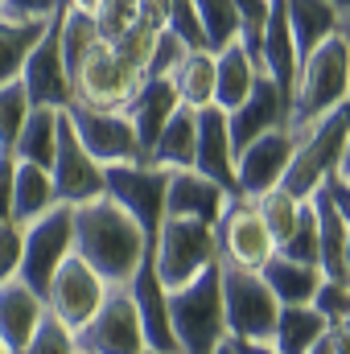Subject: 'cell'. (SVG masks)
Here are the masks:
<instances>
[{
  "instance_id": "29",
  "label": "cell",
  "mask_w": 350,
  "mask_h": 354,
  "mask_svg": "<svg viewBox=\"0 0 350 354\" xmlns=\"http://www.w3.org/2000/svg\"><path fill=\"white\" fill-rule=\"evenodd\" d=\"M322 338H326V317L313 305H280V317L272 330L276 354H309Z\"/></svg>"
},
{
  "instance_id": "26",
  "label": "cell",
  "mask_w": 350,
  "mask_h": 354,
  "mask_svg": "<svg viewBox=\"0 0 350 354\" xmlns=\"http://www.w3.org/2000/svg\"><path fill=\"white\" fill-rule=\"evenodd\" d=\"M54 206H58V194H54L50 169L12 161V223L17 227H29L33 218L50 214Z\"/></svg>"
},
{
  "instance_id": "51",
  "label": "cell",
  "mask_w": 350,
  "mask_h": 354,
  "mask_svg": "<svg viewBox=\"0 0 350 354\" xmlns=\"http://www.w3.org/2000/svg\"><path fill=\"white\" fill-rule=\"evenodd\" d=\"M338 37L350 46V8H342V17H338Z\"/></svg>"
},
{
  "instance_id": "21",
  "label": "cell",
  "mask_w": 350,
  "mask_h": 354,
  "mask_svg": "<svg viewBox=\"0 0 350 354\" xmlns=\"http://www.w3.org/2000/svg\"><path fill=\"white\" fill-rule=\"evenodd\" d=\"M42 317H46L42 292H33L21 280L0 284V342H4L8 354H21L29 346V338H33V330H37Z\"/></svg>"
},
{
  "instance_id": "52",
  "label": "cell",
  "mask_w": 350,
  "mask_h": 354,
  "mask_svg": "<svg viewBox=\"0 0 350 354\" xmlns=\"http://www.w3.org/2000/svg\"><path fill=\"white\" fill-rule=\"evenodd\" d=\"M309 354H338V351H334V342H330V334H326V338H322V342H317Z\"/></svg>"
},
{
  "instance_id": "50",
  "label": "cell",
  "mask_w": 350,
  "mask_h": 354,
  "mask_svg": "<svg viewBox=\"0 0 350 354\" xmlns=\"http://www.w3.org/2000/svg\"><path fill=\"white\" fill-rule=\"evenodd\" d=\"M338 177L350 181V132H347V145H342V157H338Z\"/></svg>"
},
{
  "instance_id": "4",
  "label": "cell",
  "mask_w": 350,
  "mask_h": 354,
  "mask_svg": "<svg viewBox=\"0 0 350 354\" xmlns=\"http://www.w3.org/2000/svg\"><path fill=\"white\" fill-rule=\"evenodd\" d=\"M169 326L177 338V354H214L231 334L223 317V292H219V264L202 272L194 284L169 292Z\"/></svg>"
},
{
  "instance_id": "18",
  "label": "cell",
  "mask_w": 350,
  "mask_h": 354,
  "mask_svg": "<svg viewBox=\"0 0 350 354\" xmlns=\"http://www.w3.org/2000/svg\"><path fill=\"white\" fill-rule=\"evenodd\" d=\"M235 194H227L223 185H214L210 177L194 174V169H174L165 185V218H190V223H206L214 227L227 210Z\"/></svg>"
},
{
  "instance_id": "32",
  "label": "cell",
  "mask_w": 350,
  "mask_h": 354,
  "mask_svg": "<svg viewBox=\"0 0 350 354\" xmlns=\"http://www.w3.org/2000/svg\"><path fill=\"white\" fill-rule=\"evenodd\" d=\"M169 83H174L181 107H190V111L214 107V54L210 50H190Z\"/></svg>"
},
{
  "instance_id": "27",
  "label": "cell",
  "mask_w": 350,
  "mask_h": 354,
  "mask_svg": "<svg viewBox=\"0 0 350 354\" xmlns=\"http://www.w3.org/2000/svg\"><path fill=\"white\" fill-rule=\"evenodd\" d=\"M260 280L268 284V292L280 301V305H313L317 288H322V268L309 264H293L284 256H272L268 264L260 268Z\"/></svg>"
},
{
  "instance_id": "38",
  "label": "cell",
  "mask_w": 350,
  "mask_h": 354,
  "mask_svg": "<svg viewBox=\"0 0 350 354\" xmlns=\"http://www.w3.org/2000/svg\"><path fill=\"white\" fill-rule=\"evenodd\" d=\"M21 354H79V342H75V330H71V326H62V322L46 309V317L37 322V330H33L29 346H25Z\"/></svg>"
},
{
  "instance_id": "19",
  "label": "cell",
  "mask_w": 350,
  "mask_h": 354,
  "mask_svg": "<svg viewBox=\"0 0 350 354\" xmlns=\"http://www.w3.org/2000/svg\"><path fill=\"white\" fill-rule=\"evenodd\" d=\"M194 174L210 177L214 185H223L227 194L239 198V189H235V149H231V132H227V111H219V107H202L198 111Z\"/></svg>"
},
{
  "instance_id": "43",
  "label": "cell",
  "mask_w": 350,
  "mask_h": 354,
  "mask_svg": "<svg viewBox=\"0 0 350 354\" xmlns=\"http://www.w3.org/2000/svg\"><path fill=\"white\" fill-rule=\"evenodd\" d=\"M71 0H0V17L12 21H54L58 8H66Z\"/></svg>"
},
{
  "instance_id": "49",
  "label": "cell",
  "mask_w": 350,
  "mask_h": 354,
  "mask_svg": "<svg viewBox=\"0 0 350 354\" xmlns=\"http://www.w3.org/2000/svg\"><path fill=\"white\" fill-rule=\"evenodd\" d=\"M239 354H276L272 342H239Z\"/></svg>"
},
{
  "instance_id": "47",
  "label": "cell",
  "mask_w": 350,
  "mask_h": 354,
  "mask_svg": "<svg viewBox=\"0 0 350 354\" xmlns=\"http://www.w3.org/2000/svg\"><path fill=\"white\" fill-rule=\"evenodd\" d=\"M0 223H12V157L0 153Z\"/></svg>"
},
{
  "instance_id": "53",
  "label": "cell",
  "mask_w": 350,
  "mask_h": 354,
  "mask_svg": "<svg viewBox=\"0 0 350 354\" xmlns=\"http://www.w3.org/2000/svg\"><path fill=\"white\" fill-rule=\"evenodd\" d=\"M338 280L350 288V239H347V256H342V276H338Z\"/></svg>"
},
{
  "instance_id": "25",
  "label": "cell",
  "mask_w": 350,
  "mask_h": 354,
  "mask_svg": "<svg viewBox=\"0 0 350 354\" xmlns=\"http://www.w3.org/2000/svg\"><path fill=\"white\" fill-rule=\"evenodd\" d=\"M194 140H198V111L177 107L174 115L165 120V128L157 132L153 149H149V165L174 174V169H194Z\"/></svg>"
},
{
  "instance_id": "16",
  "label": "cell",
  "mask_w": 350,
  "mask_h": 354,
  "mask_svg": "<svg viewBox=\"0 0 350 354\" xmlns=\"http://www.w3.org/2000/svg\"><path fill=\"white\" fill-rule=\"evenodd\" d=\"M25 95H29V107H54V111H66L75 103V87H71V75L62 66V50H58V25L50 21V29L42 33V41L33 46L21 79H17Z\"/></svg>"
},
{
  "instance_id": "36",
  "label": "cell",
  "mask_w": 350,
  "mask_h": 354,
  "mask_svg": "<svg viewBox=\"0 0 350 354\" xmlns=\"http://www.w3.org/2000/svg\"><path fill=\"white\" fill-rule=\"evenodd\" d=\"M276 256H284V260H293V264L317 268V210H313V202L301 206V218H297L293 235L276 248Z\"/></svg>"
},
{
  "instance_id": "10",
  "label": "cell",
  "mask_w": 350,
  "mask_h": 354,
  "mask_svg": "<svg viewBox=\"0 0 350 354\" xmlns=\"http://www.w3.org/2000/svg\"><path fill=\"white\" fill-rule=\"evenodd\" d=\"M66 120L79 136V145L95 157V165H136L145 161V149L128 124L124 111H95V107H83V103H71L66 107Z\"/></svg>"
},
{
  "instance_id": "7",
  "label": "cell",
  "mask_w": 350,
  "mask_h": 354,
  "mask_svg": "<svg viewBox=\"0 0 350 354\" xmlns=\"http://www.w3.org/2000/svg\"><path fill=\"white\" fill-rule=\"evenodd\" d=\"M71 256H75V210L58 202L50 214L21 227V272H17V280L29 284L33 292H46L50 276Z\"/></svg>"
},
{
  "instance_id": "15",
  "label": "cell",
  "mask_w": 350,
  "mask_h": 354,
  "mask_svg": "<svg viewBox=\"0 0 350 354\" xmlns=\"http://www.w3.org/2000/svg\"><path fill=\"white\" fill-rule=\"evenodd\" d=\"M297 140L288 136V128H276L260 140H252L248 149L235 153V189L239 198H264L268 189H280V181L288 174Z\"/></svg>"
},
{
  "instance_id": "54",
  "label": "cell",
  "mask_w": 350,
  "mask_h": 354,
  "mask_svg": "<svg viewBox=\"0 0 350 354\" xmlns=\"http://www.w3.org/2000/svg\"><path fill=\"white\" fill-rule=\"evenodd\" d=\"M214 354H239V342H235V338H227V342H223Z\"/></svg>"
},
{
  "instance_id": "20",
  "label": "cell",
  "mask_w": 350,
  "mask_h": 354,
  "mask_svg": "<svg viewBox=\"0 0 350 354\" xmlns=\"http://www.w3.org/2000/svg\"><path fill=\"white\" fill-rule=\"evenodd\" d=\"M128 292H132V305H136V317H140V330H145V346L157 354H177V338L174 326H169V292L157 280L149 260L128 280Z\"/></svg>"
},
{
  "instance_id": "22",
  "label": "cell",
  "mask_w": 350,
  "mask_h": 354,
  "mask_svg": "<svg viewBox=\"0 0 350 354\" xmlns=\"http://www.w3.org/2000/svg\"><path fill=\"white\" fill-rule=\"evenodd\" d=\"M177 107H181V103H177V91H174L169 79H145V83L136 87V95L124 103V115H128V124H132V132H136L145 157H149L157 132L165 128V120L174 115Z\"/></svg>"
},
{
  "instance_id": "1",
  "label": "cell",
  "mask_w": 350,
  "mask_h": 354,
  "mask_svg": "<svg viewBox=\"0 0 350 354\" xmlns=\"http://www.w3.org/2000/svg\"><path fill=\"white\" fill-rule=\"evenodd\" d=\"M71 210H75V256L95 268L111 288L128 284L149 260V235L136 227V218L120 210L107 194Z\"/></svg>"
},
{
  "instance_id": "28",
  "label": "cell",
  "mask_w": 350,
  "mask_h": 354,
  "mask_svg": "<svg viewBox=\"0 0 350 354\" xmlns=\"http://www.w3.org/2000/svg\"><path fill=\"white\" fill-rule=\"evenodd\" d=\"M54 25H58L62 66H66V75H75V71L91 58V50H99V46H103V33H99V25H95V12L66 4V8H58Z\"/></svg>"
},
{
  "instance_id": "23",
  "label": "cell",
  "mask_w": 350,
  "mask_h": 354,
  "mask_svg": "<svg viewBox=\"0 0 350 354\" xmlns=\"http://www.w3.org/2000/svg\"><path fill=\"white\" fill-rule=\"evenodd\" d=\"M284 17H288V29H293L297 58H309L322 41L338 37L342 8L330 4V0H284Z\"/></svg>"
},
{
  "instance_id": "35",
  "label": "cell",
  "mask_w": 350,
  "mask_h": 354,
  "mask_svg": "<svg viewBox=\"0 0 350 354\" xmlns=\"http://www.w3.org/2000/svg\"><path fill=\"white\" fill-rule=\"evenodd\" d=\"M301 198H293L288 189H268L264 198H256V210H260L264 227L272 231V239H276V248L293 235V227H297V218H301Z\"/></svg>"
},
{
  "instance_id": "41",
  "label": "cell",
  "mask_w": 350,
  "mask_h": 354,
  "mask_svg": "<svg viewBox=\"0 0 350 354\" xmlns=\"http://www.w3.org/2000/svg\"><path fill=\"white\" fill-rule=\"evenodd\" d=\"M95 25L103 41H116L128 25H136V0H95Z\"/></svg>"
},
{
  "instance_id": "14",
  "label": "cell",
  "mask_w": 350,
  "mask_h": 354,
  "mask_svg": "<svg viewBox=\"0 0 350 354\" xmlns=\"http://www.w3.org/2000/svg\"><path fill=\"white\" fill-rule=\"evenodd\" d=\"M145 79L124 71L120 58L111 54V46L103 41L99 50H91V58L71 75V87H75V103L95 107V111H124V103L136 95Z\"/></svg>"
},
{
  "instance_id": "33",
  "label": "cell",
  "mask_w": 350,
  "mask_h": 354,
  "mask_svg": "<svg viewBox=\"0 0 350 354\" xmlns=\"http://www.w3.org/2000/svg\"><path fill=\"white\" fill-rule=\"evenodd\" d=\"M309 202H313V210H317V268H322L326 280H338V276H342V256H347L350 227L338 218V210H334L322 194H313Z\"/></svg>"
},
{
  "instance_id": "13",
  "label": "cell",
  "mask_w": 350,
  "mask_h": 354,
  "mask_svg": "<svg viewBox=\"0 0 350 354\" xmlns=\"http://www.w3.org/2000/svg\"><path fill=\"white\" fill-rule=\"evenodd\" d=\"M50 177H54V194L62 206H83V202L103 198V165H95V157L79 145L66 111H58V145H54Z\"/></svg>"
},
{
  "instance_id": "2",
  "label": "cell",
  "mask_w": 350,
  "mask_h": 354,
  "mask_svg": "<svg viewBox=\"0 0 350 354\" xmlns=\"http://www.w3.org/2000/svg\"><path fill=\"white\" fill-rule=\"evenodd\" d=\"M342 103H350V46L342 37H330L309 58H301L297 87L288 99V120H284L288 136L297 140Z\"/></svg>"
},
{
  "instance_id": "39",
  "label": "cell",
  "mask_w": 350,
  "mask_h": 354,
  "mask_svg": "<svg viewBox=\"0 0 350 354\" xmlns=\"http://www.w3.org/2000/svg\"><path fill=\"white\" fill-rule=\"evenodd\" d=\"M25 115H29V95H25V87L21 83L0 87V153H12V140H17Z\"/></svg>"
},
{
  "instance_id": "58",
  "label": "cell",
  "mask_w": 350,
  "mask_h": 354,
  "mask_svg": "<svg viewBox=\"0 0 350 354\" xmlns=\"http://www.w3.org/2000/svg\"><path fill=\"white\" fill-rule=\"evenodd\" d=\"M79 354H83V351H79Z\"/></svg>"
},
{
  "instance_id": "55",
  "label": "cell",
  "mask_w": 350,
  "mask_h": 354,
  "mask_svg": "<svg viewBox=\"0 0 350 354\" xmlns=\"http://www.w3.org/2000/svg\"><path fill=\"white\" fill-rule=\"evenodd\" d=\"M75 8H87V12H95V0H71Z\"/></svg>"
},
{
  "instance_id": "6",
  "label": "cell",
  "mask_w": 350,
  "mask_h": 354,
  "mask_svg": "<svg viewBox=\"0 0 350 354\" xmlns=\"http://www.w3.org/2000/svg\"><path fill=\"white\" fill-rule=\"evenodd\" d=\"M219 292H223L227 334L235 342H272V330H276V317H280V301L268 292L260 272H248V268L219 260Z\"/></svg>"
},
{
  "instance_id": "42",
  "label": "cell",
  "mask_w": 350,
  "mask_h": 354,
  "mask_svg": "<svg viewBox=\"0 0 350 354\" xmlns=\"http://www.w3.org/2000/svg\"><path fill=\"white\" fill-rule=\"evenodd\" d=\"M313 309L326 317V326L338 322V317H347L350 313V288L342 280H322V288H317V297H313Z\"/></svg>"
},
{
  "instance_id": "30",
  "label": "cell",
  "mask_w": 350,
  "mask_h": 354,
  "mask_svg": "<svg viewBox=\"0 0 350 354\" xmlns=\"http://www.w3.org/2000/svg\"><path fill=\"white\" fill-rule=\"evenodd\" d=\"M54 145H58V111L54 107H29L17 140H12V161H25V165H42L50 169L54 161Z\"/></svg>"
},
{
  "instance_id": "8",
  "label": "cell",
  "mask_w": 350,
  "mask_h": 354,
  "mask_svg": "<svg viewBox=\"0 0 350 354\" xmlns=\"http://www.w3.org/2000/svg\"><path fill=\"white\" fill-rule=\"evenodd\" d=\"M165 185H169V174L157 169V165H149V161L107 165L103 169V194L120 210H128L136 218V227L149 235V243H153V235L165 223Z\"/></svg>"
},
{
  "instance_id": "12",
  "label": "cell",
  "mask_w": 350,
  "mask_h": 354,
  "mask_svg": "<svg viewBox=\"0 0 350 354\" xmlns=\"http://www.w3.org/2000/svg\"><path fill=\"white\" fill-rule=\"evenodd\" d=\"M107 288H111V284H107L95 268H87L79 256H71L66 264L50 276L42 301H46V309H50L62 326L83 330L91 317H95V309L107 301Z\"/></svg>"
},
{
  "instance_id": "48",
  "label": "cell",
  "mask_w": 350,
  "mask_h": 354,
  "mask_svg": "<svg viewBox=\"0 0 350 354\" xmlns=\"http://www.w3.org/2000/svg\"><path fill=\"white\" fill-rule=\"evenodd\" d=\"M326 334H330V342H334V351L338 354H350V313L347 317H338V322H330Z\"/></svg>"
},
{
  "instance_id": "5",
  "label": "cell",
  "mask_w": 350,
  "mask_h": 354,
  "mask_svg": "<svg viewBox=\"0 0 350 354\" xmlns=\"http://www.w3.org/2000/svg\"><path fill=\"white\" fill-rule=\"evenodd\" d=\"M347 132H350V103H342L338 111H330L326 120H317L309 132H301L280 189H288L293 198L309 202L326 185V177L338 174V157H342Z\"/></svg>"
},
{
  "instance_id": "46",
  "label": "cell",
  "mask_w": 350,
  "mask_h": 354,
  "mask_svg": "<svg viewBox=\"0 0 350 354\" xmlns=\"http://www.w3.org/2000/svg\"><path fill=\"white\" fill-rule=\"evenodd\" d=\"M317 194H322V198H326V202L338 210V218L350 227V181H347V177H338V174L326 177V185H322Z\"/></svg>"
},
{
  "instance_id": "31",
  "label": "cell",
  "mask_w": 350,
  "mask_h": 354,
  "mask_svg": "<svg viewBox=\"0 0 350 354\" xmlns=\"http://www.w3.org/2000/svg\"><path fill=\"white\" fill-rule=\"evenodd\" d=\"M50 29V21H12V17H0V87L17 83L33 46L42 41V33Z\"/></svg>"
},
{
  "instance_id": "17",
  "label": "cell",
  "mask_w": 350,
  "mask_h": 354,
  "mask_svg": "<svg viewBox=\"0 0 350 354\" xmlns=\"http://www.w3.org/2000/svg\"><path fill=\"white\" fill-rule=\"evenodd\" d=\"M284 120H288V95L276 87L268 75H260L256 87H252V95H248L235 111H227L231 149H235V153L248 149L252 140H260V136H268V132L284 128Z\"/></svg>"
},
{
  "instance_id": "44",
  "label": "cell",
  "mask_w": 350,
  "mask_h": 354,
  "mask_svg": "<svg viewBox=\"0 0 350 354\" xmlns=\"http://www.w3.org/2000/svg\"><path fill=\"white\" fill-rule=\"evenodd\" d=\"M17 272H21V227L0 223V284L17 280Z\"/></svg>"
},
{
  "instance_id": "24",
  "label": "cell",
  "mask_w": 350,
  "mask_h": 354,
  "mask_svg": "<svg viewBox=\"0 0 350 354\" xmlns=\"http://www.w3.org/2000/svg\"><path fill=\"white\" fill-rule=\"evenodd\" d=\"M260 75L264 71L248 58V50L239 41H231L227 50H219L214 54V107L219 111H235L252 95Z\"/></svg>"
},
{
  "instance_id": "3",
  "label": "cell",
  "mask_w": 350,
  "mask_h": 354,
  "mask_svg": "<svg viewBox=\"0 0 350 354\" xmlns=\"http://www.w3.org/2000/svg\"><path fill=\"white\" fill-rule=\"evenodd\" d=\"M149 264L157 272V280L165 284V292H177V288L194 284L202 272H210L219 264L214 227L190 223V218H165L161 231L149 243Z\"/></svg>"
},
{
  "instance_id": "40",
  "label": "cell",
  "mask_w": 350,
  "mask_h": 354,
  "mask_svg": "<svg viewBox=\"0 0 350 354\" xmlns=\"http://www.w3.org/2000/svg\"><path fill=\"white\" fill-rule=\"evenodd\" d=\"M185 54H190V46L177 37L174 29H161L157 41H153V54H149V71H145V79H174V71L185 62Z\"/></svg>"
},
{
  "instance_id": "37",
  "label": "cell",
  "mask_w": 350,
  "mask_h": 354,
  "mask_svg": "<svg viewBox=\"0 0 350 354\" xmlns=\"http://www.w3.org/2000/svg\"><path fill=\"white\" fill-rule=\"evenodd\" d=\"M153 41H157L153 29H145V25H128V29H124L116 41H107V46H111V54L120 58L124 71H132V75L145 79V71H149V54H153Z\"/></svg>"
},
{
  "instance_id": "45",
  "label": "cell",
  "mask_w": 350,
  "mask_h": 354,
  "mask_svg": "<svg viewBox=\"0 0 350 354\" xmlns=\"http://www.w3.org/2000/svg\"><path fill=\"white\" fill-rule=\"evenodd\" d=\"M169 12H174V0H136V25L153 33L169 29Z\"/></svg>"
},
{
  "instance_id": "57",
  "label": "cell",
  "mask_w": 350,
  "mask_h": 354,
  "mask_svg": "<svg viewBox=\"0 0 350 354\" xmlns=\"http://www.w3.org/2000/svg\"><path fill=\"white\" fill-rule=\"evenodd\" d=\"M145 354H157V351H145Z\"/></svg>"
},
{
  "instance_id": "34",
  "label": "cell",
  "mask_w": 350,
  "mask_h": 354,
  "mask_svg": "<svg viewBox=\"0 0 350 354\" xmlns=\"http://www.w3.org/2000/svg\"><path fill=\"white\" fill-rule=\"evenodd\" d=\"M194 12H198V25H202V37H206L210 54L239 41V17H235L231 0H194Z\"/></svg>"
},
{
  "instance_id": "11",
  "label": "cell",
  "mask_w": 350,
  "mask_h": 354,
  "mask_svg": "<svg viewBox=\"0 0 350 354\" xmlns=\"http://www.w3.org/2000/svg\"><path fill=\"white\" fill-rule=\"evenodd\" d=\"M214 239H219V260L248 272H260L276 256V239L264 227L260 210L252 198H231L223 218L214 223Z\"/></svg>"
},
{
  "instance_id": "9",
  "label": "cell",
  "mask_w": 350,
  "mask_h": 354,
  "mask_svg": "<svg viewBox=\"0 0 350 354\" xmlns=\"http://www.w3.org/2000/svg\"><path fill=\"white\" fill-rule=\"evenodd\" d=\"M75 342H79L83 354H145L149 351L128 284L107 288V301L95 309V317L83 330H75Z\"/></svg>"
},
{
  "instance_id": "56",
  "label": "cell",
  "mask_w": 350,
  "mask_h": 354,
  "mask_svg": "<svg viewBox=\"0 0 350 354\" xmlns=\"http://www.w3.org/2000/svg\"><path fill=\"white\" fill-rule=\"evenodd\" d=\"M0 354H8V351H4V342H0Z\"/></svg>"
}]
</instances>
